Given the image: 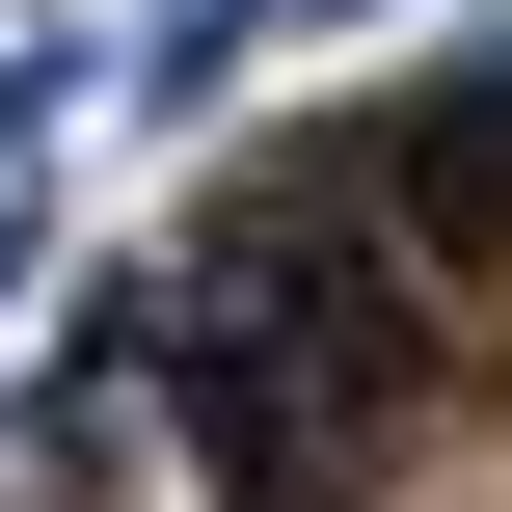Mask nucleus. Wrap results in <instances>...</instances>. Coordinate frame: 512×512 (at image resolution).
I'll return each instance as SVG.
<instances>
[{
	"label": "nucleus",
	"instance_id": "f257e3e1",
	"mask_svg": "<svg viewBox=\"0 0 512 512\" xmlns=\"http://www.w3.org/2000/svg\"><path fill=\"white\" fill-rule=\"evenodd\" d=\"M162 351V432L216 512H378L405 486V351H297V324H135Z\"/></svg>",
	"mask_w": 512,
	"mask_h": 512
},
{
	"label": "nucleus",
	"instance_id": "f03ea898",
	"mask_svg": "<svg viewBox=\"0 0 512 512\" xmlns=\"http://www.w3.org/2000/svg\"><path fill=\"white\" fill-rule=\"evenodd\" d=\"M351 189H378L405 243H512V54H486V81H432L405 135H351Z\"/></svg>",
	"mask_w": 512,
	"mask_h": 512
},
{
	"label": "nucleus",
	"instance_id": "7ed1b4c3",
	"mask_svg": "<svg viewBox=\"0 0 512 512\" xmlns=\"http://www.w3.org/2000/svg\"><path fill=\"white\" fill-rule=\"evenodd\" d=\"M27 162H54V54H0V189H27Z\"/></svg>",
	"mask_w": 512,
	"mask_h": 512
}]
</instances>
